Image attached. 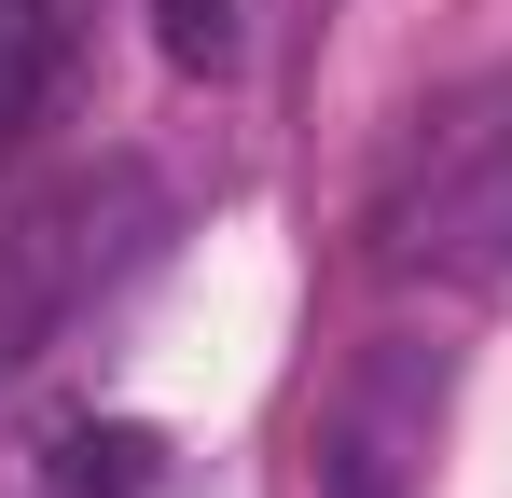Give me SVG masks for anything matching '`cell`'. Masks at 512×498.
I'll list each match as a JSON object with an SVG mask.
<instances>
[{
  "mask_svg": "<svg viewBox=\"0 0 512 498\" xmlns=\"http://www.w3.org/2000/svg\"><path fill=\"white\" fill-rule=\"evenodd\" d=\"M153 222H167V180L139 153L70 166L42 208H14V222H0V374H28L97 277H125V263L153 249Z\"/></svg>",
  "mask_w": 512,
  "mask_h": 498,
  "instance_id": "1",
  "label": "cell"
},
{
  "mask_svg": "<svg viewBox=\"0 0 512 498\" xmlns=\"http://www.w3.org/2000/svg\"><path fill=\"white\" fill-rule=\"evenodd\" d=\"M70 70V0H0V153H28V125L56 111Z\"/></svg>",
  "mask_w": 512,
  "mask_h": 498,
  "instance_id": "2",
  "label": "cell"
},
{
  "mask_svg": "<svg viewBox=\"0 0 512 498\" xmlns=\"http://www.w3.org/2000/svg\"><path fill=\"white\" fill-rule=\"evenodd\" d=\"M56 498H167V429H70L56 443Z\"/></svg>",
  "mask_w": 512,
  "mask_h": 498,
  "instance_id": "3",
  "label": "cell"
},
{
  "mask_svg": "<svg viewBox=\"0 0 512 498\" xmlns=\"http://www.w3.org/2000/svg\"><path fill=\"white\" fill-rule=\"evenodd\" d=\"M167 70H236V0H153Z\"/></svg>",
  "mask_w": 512,
  "mask_h": 498,
  "instance_id": "4",
  "label": "cell"
}]
</instances>
